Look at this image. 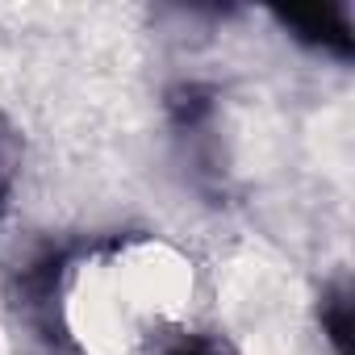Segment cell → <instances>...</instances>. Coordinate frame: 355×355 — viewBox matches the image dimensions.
Masks as SVG:
<instances>
[{
	"label": "cell",
	"mask_w": 355,
	"mask_h": 355,
	"mask_svg": "<svg viewBox=\"0 0 355 355\" xmlns=\"http://www.w3.org/2000/svg\"><path fill=\"white\" fill-rule=\"evenodd\" d=\"M284 30H293V38L334 51V55H351V26L343 17V9H322V13H280Z\"/></svg>",
	"instance_id": "1"
},
{
	"label": "cell",
	"mask_w": 355,
	"mask_h": 355,
	"mask_svg": "<svg viewBox=\"0 0 355 355\" xmlns=\"http://www.w3.org/2000/svg\"><path fill=\"white\" fill-rule=\"evenodd\" d=\"M159 355H239L226 338H218V334H205V330H175L163 347H159Z\"/></svg>",
	"instance_id": "2"
},
{
	"label": "cell",
	"mask_w": 355,
	"mask_h": 355,
	"mask_svg": "<svg viewBox=\"0 0 355 355\" xmlns=\"http://www.w3.org/2000/svg\"><path fill=\"white\" fill-rule=\"evenodd\" d=\"M322 326H326V338L334 343V351L351 355V301L347 297L322 301Z\"/></svg>",
	"instance_id": "3"
}]
</instances>
